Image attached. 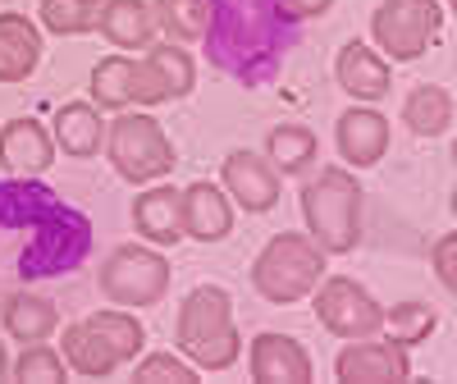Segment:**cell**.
<instances>
[{
    "mask_svg": "<svg viewBox=\"0 0 457 384\" xmlns=\"http://www.w3.org/2000/svg\"><path fill=\"white\" fill-rule=\"evenodd\" d=\"M385 325H389V334L403 343H421V338H430L435 334V306H426V302H403V306H394V312L385 316Z\"/></svg>",
    "mask_w": 457,
    "mask_h": 384,
    "instance_id": "cell-28",
    "label": "cell"
},
{
    "mask_svg": "<svg viewBox=\"0 0 457 384\" xmlns=\"http://www.w3.org/2000/svg\"><path fill=\"white\" fill-rule=\"evenodd\" d=\"M51 161H55V138L46 133L42 120L23 114V120H10L0 129V165L10 174H42L51 170Z\"/></svg>",
    "mask_w": 457,
    "mask_h": 384,
    "instance_id": "cell-13",
    "label": "cell"
},
{
    "mask_svg": "<svg viewBox=\"0 0 457 384\" xmlns=\"http://www.w3.org/2000/svg\"><path fill=\"white\" fill-rule=\"evenodd\" d=\"M42 64V37L23 14H0V83H23Z\"/></svg>",
    "mask_w": 457,
    "mask_h": 384,
    "instance_id": "cell-20",
    "label": "cell"
},
{
    "mask_svg": "<svg viewBox=\"0 0 457 384\" xmlns=\"http://www.w3.org/2000/svg\"><path fill=\"white\" fill-rule=\"evenodd\" d=\"M316 321L338 338H370L375 330H385V312L353 280H329L316 293Z\"/></svg>",
    "mask_w": 457,
    "mask_h": 384,
    "instance_id": "cell-11",
    "label": "cell"
},
{
    "mask_svg": "<svg viewBox=\"0 0 457 384\" xmlns=\"http://www.w3.org/2000/svg\"><path fill=\"white\" fill-rule=\"evenodd\" d=\"M51 138H55V146L69 151V156H96L101 142H105V124H101L96 105L73 101V105L55 110V133Z\"/></svg>",
    "mask_w": 457,
    "mask_h": 384,
    "instance_id": "cell-24",
    "label": "cell"
},
{
    "mask_svg": "<svg viewBox=\"0 0 457 384\" xmlns=\"http://www.w3.org/2000/svg\"><path fill=\"white\" fill-rule=\"evenodd\" d=\"M14 380H23V384H55V380H64V362L51 353V348H42V343H28V353L14 362Z\"/></svg>",
    "mask_w": 457,
    "mask_h": 384,
    "instance_id": "cell-29",
    "label": "cell"
},
{
    "mask_svg": "<svg viewBox=\"0 0 457 384\" xmlns=\"http://www.w3.org/2000/svg\"><path fill=\"white\" fill-rule=\"evenodd\" d=\"M96 284L110 302H120V306H146V302L165 297L170 261L161 252H151V247H120V252L105 256Z\"/></svg>",
    "mask_w": 457,
    "mask_h": 384,
    "instance_id": "cell-9",
    "label": "cell"
},
{
    "mask_svg": "<svg viewBox=\"0 0 457 384\" xmlns=\"http://www.w3.org/2000/svg\"><path fill=\"white\" fill-rule=\"evenodd\" d=\"M110 161L120 170V179L129 183H146V179H165L174 170V146L161 133L156 120L146 114H124L110 124Z\"/></svg>",
    "mask_w": 457,
    "mask_h": 384,
    "instance_id": "cell-8",
    "label": "cell"
},
{
    "mask_svg": "<svg viewBox=\"0 0 457 384\" xmlns=\"http://www.w3.org/2000/svg\"><path fill=\"white\" fill-rule=\"evenodd\" d=\"M101 10H105V0H46V5H42V23L51 32H60V37L96 32Z\"/></svg>",
    "mask_w": 457,
    "mask_h": 384,
    "instance_id": "cell-26",
    "label": "cell"
},
{
    "mask_svg": "<svg viewBox=\"0 0 457 384\" xmlns=\"http://www.w3.org/2000/svg\"><path fill=\"white\" fill-rule=\"evenodd\" d=\"M265 161H275L279 174H302L316 161V133L307 124H275L265 138Z\"/></svg>",
    "mask_w": 457,
    "mask_h": 384,
    "instance_id": "cell-25",
    "label": "cell"
},
{
    "mask_svg": "<svg viewBox=\"0 0 457 384\" xmlns=\"http://www.w3.org/2000/svg\"><path fill=\"white\" fill-rule=\"evenodd\" d=\"M60 316H55V302L42 293H10L5 297V330L19 343H46L55 334Z\"/></svg>",
    "mask_w": 457,
    "mask_h": 384,
    "instance_id": "cell-23",
    "label": "cell"
},
{
    "mask_svg": "<svg viewBox=\"0 0 457 384\" xmlns=\"http://www.w3.org/2000/svg\"><path fill=\"white\" fill-rule=\"evenodd\" d=\"M312 353L288 334H256L252 343V380L270 384H307L312 380Z\"/></svg>",
    "mask_w": 457,
    "mask_h": 384,
    "instance_id": "cell-14",
    "label": "cell"
},
{
    "mask_svg": "<svg viewBox=\"0 0 457 384\" xmlns=\"http://www.w3.org/2000/svg\"><path fill=\"white\" fill-rule=\"evenodd\" d=\"M133 380H165V384H193L197 380V366H187L183 357H170V353H151L137 371H133Z\"/></svg>",
    "mask_w": 457,
    "mask_h": 384,
    "instance_id": "cell-30",
    "label": "cell"
},
{
    "mask_svg": "<svg viewBox=\"0 0 457 384\" xmlns=\"http://www.w3.org/2000/svg\"><path fill=\"white\" fill-rule=\"evenodd\" d=\"M151 14H156V28H165L170 37L193 42V37H202V28H206V0H156Z\"/></svg>",
    "mask_w": 457,
    "mask_h": 384,
    "instance_id": "cell-27",
    "label": "cell"
},
{
    "mask_svg": "<svg viewBox=\"0 0 457 384\" xmlns=\"http://www.w3.org/2000/svg\"><path fill=\"white\" fill-rule=\"evenodd\" d=\"M325 275V252L312 247L297 234H279L270 247H265L252 265V288L265 302H297L302 293H312Z\"/></svg>",
    "mask_w": 457,
    "mask_h": 384,
    "instance_id": "cell-7",
    "label": "cell"
},
{
    "mask_svg": "<svg viewBox=\"0 0 457 384\" xmlns=\"http://www.w3.org/2000/svg\"><path fill=\"white\" fill-rule=\"evenodd\" d=\"M435 271H439V280H444V288L453 293V234L439 243V252H435Z\"/></svg>",
    "mask_w": 457,
    "mask_h": 384,
    "instance_id": "cell-31",
    "label": "cell"
},
{
    "mask_svg": "<svg viewBox=\"0 0 457 384\" xmlns=\"http://www.w3.org/2000/svg\"><path fill=\"white\" fill-rule=\"evenodd\" d=\"M179 348L193 357L197 371H228L238 362V325H234V297L220 284H202L183 297L179 312Z\"/></svg>",
    "mask_w": 457,
    "mask_h": 384,
    "instance_id": "cell-4",
    "label": "cell"
},
{
    "mask_svg": "<svg viewBox=\"0 0 457 384\" xmlns=\"http://www.w3.org/2000/svg\"><path fill=\"white\" fill-rule=\"evenodd\" d=\"M202 51L215 73L238 88H270L302 46V19L288 0H206Z\"/></svg>",
    "mask_w": 457,
    "mask_h": 384,
    "instance_id": "cell-2",
    "label": "cell"
},
{
    "mask_svg": "<svg viewBox=\"0 0 457 384\" xmlns=\"http://www.w3.org/2000/svg\"><path fill=\"white\" fill-rule=\"evenodd\" d=\"M403 124L416 133V138H439L453 129V92L439 88V83H421L411 88L407 101H403Z\"/></svg>",
    "mask_w": 457,
    "mask_h": 384,
    "instance_id": "cell-22",
    "label": "cell"
},
{
    "mask_svg": "<svg viewBox=\"0 0 457 384\" xmlns=\"http://www.w3.org/2000/svg\"><path fill=\"white\" fill-rule=\"evenodd\" d=\"M302 211L320 252H353L361 243V183L348 170H325L302 192Z\"/></svg>",
    "mask_w": 457,
    "mask_h": 384,
    "instance_id": "cell-5",
    "label": "cell"
},
{
    "mask_svg": "<svg viewBox=\"0 0 457 384\" xmlns=\"http://www.w3.org/2000/svg\"><path fill=\"white\" fill-rule=\"evenodd\" d=\"M96 32H105L110 46L120 51H142L151 42V32H156V14H151L146 0H105Z\"/></svg>",
    "mask_w": 457,
    "mask_h": 384,
    "instance_id": "cell-21",
    "label": "cell"
},
{
    "mask_svg": "<svg viewBox=\"0 0 457 384\" xmlns=\"http://www.w3.org/2000/svg\"><path fill=\"white\" fill-rule=\"evenodd\" d=\"M183 234L197 243H220L234 234V206H228V197L215 183L197 179L183 192Z\"/></svg>",
    "mask_w": 457,
    "mask_h": 384,
    "instance_id": "cell-15",
    "label": "cell"
},
{
    "mask_svg": "<svg viewBox=\"0 0 457 384\" xmlns=\"http://www.w3.org/2000/svg\"><path fill=\"white\" fill-rule=\"evenodd\" d=\"M224 192L243 211L265 215L279 206V170L265 165V156H256V151H234L224 161Z\"/></svg>",
    "mask_w": 457,
    "mask_h": 384,
    "instance_id": "cell-12",
    "label": "cell"
},
{
    "mask_svg": "<svg viewBox=\"0 0 457 384\" xmlns=\"http://www.w3.org/2000/svg\"><path fill=\"white\" fill-rule=\"evenodd\" d=\"M5 371H10V362H5V343H0V380H5Z\"/></svg>",
    "mask_w": 457,
    "mask_h": 384,
    "instance_id": "cell-33",
    "label": "cell"
},
{
    "mask_svg": "<svg viewBox=\"0 0 457 384\" xmlns=\"http://www.w3.org/2000/svg\"><path fill=\"white\" fill-rule=\"evenodd\" d=\"M385 146H389V120H385V114L366 110V105L343 110V120H338V151H343V161L357 165V170H370L379 156H385Z\"/></svg>",
    "mask_w": 457,
    "mask_h": 384,
    "instance_id": "cell-16",
    "label": "cell"
},
{
    "mask_svg": "<svg viewBox=\"0 0 457 384\" xmlns=\"http://www.w3.org/2000/svg\"><path fill=\"white\" fill-rule=\"evenodd\" d=\"M0 234H10V271L19 284L64 280L92 256L96 229L37 174L0 179Z\"/></svg>",
    "mask_w": 457,
    "mask_h": 384,
    "instance_id": "cell-1",
    "label": "cell"
},
{
    "mask_svg": "<svg viewBox=\"0 0 457 384\" xmlns=\"http://www.w3.org/2000/svg\"><path fill=\"white\" fill-rule=\"evenodd\" d=\"M197 88V64L179 46H156L146 60H101L92 69V101L105 110L120 105H161Z\"/></svg>",
    "mask_w": 457,
    "mask_h": 384,
    "instance_id": "cell-3",
    "label": "cell"
},
{
    "mask_svg": "<svg viewBox=\"0 0 457 384\" xmlns=\"http://www.w3.org/2000/svg\"><path fill=\"white\" fill-rule=\"evenodd\" d=\"M133 229L156 247L179 243L183 238V192L179 188H151L142 197H133Z\"/></svg>",
    "mask_w": 457,
    "mask_h": 384,
    "instance_id": "cell-18",
    "label": "cell"
},
{
    "mask_svg": "<svg viewBox=\"0 0 457 384\" xmlns=\"http://www.w3.org/2000/svg\"><path fill=\"white\" fill-rule=\"evenodd\" d=\"M137 348H142V325L129 312H101L64 330V362L83 375H110L120 362L137 357Z\"/></svg>",
    "mask_w": 457,
    "mask_h": 384,
    "instance_id": "cell-6",
    "label": "cell"
},
{
    "mask_svg": "<svg viewBox=\"0 0 457 384\" xmlns=\"http://www.w3.org/2000/svg\"><path fill=\"white\" fill-rule=\"evenodd\" d=\"M334 5V0H288V10L297 14V19H316V14H325Z\"/></svg>",
    "mask_w": 457,
    "mask_h": 384,
    "instance_id": "cell-32",
    "label": "cell"
},
{
    "mask_svg": "<svg viewBox=\"0 0 457 384\" xmlns=\"http://www.w3.org/2000/svg\"><path fill=\"white\" fill-rule=\"evenodd\" d=\"M338 380H407L411 362L398 338L389 343H348L334 362Z\"/></svg>",
    "mask_w": 457,
    "mask_h": 384,
    "instance_id": "cell-17",
    "label": "cell"
},
{
    "mask_svg": "<svg viewBox=\"0 0 457 384\" xmlns=\"http://www.w3.org/2000/svg\"><path fill=\"white\" fill-rule=\"evenodd\" d=\"M439 23H444L439 0H385L375 10L370 32L394 60H416L430 51V42L439 37Z\"/></svg>",
    "mask_w": 457,
    "mask_h": 384,
    "instance_id": "cell-10",
    "label": "cell"
},
{
    "mask_svg": "<svg viewBox=\"0 0 457 384\" xmlns=\"http://www.w3.org/2000/svg\"><path fill=\"white\" fill-rule=\"evenodd\" d=\"M338 88L357 96V101H379V96H389V64L379 60L366 42H348L338 51Z\"/></svg>",
    "mask_w": 457,
    "mask_h": 384,
    "instance_id": "cell-19",
    "label": "cell"
}]
</instances>
